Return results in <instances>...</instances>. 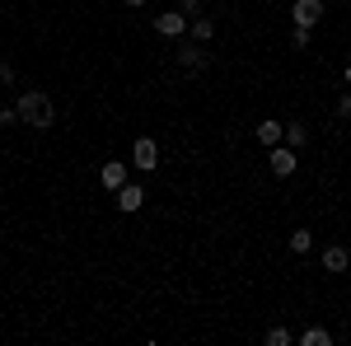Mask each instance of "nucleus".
Returning <instances> with one entry per match:
<instances>
[{"label":"nucleus","instance_id":"f8f14e48","mask_svg":"<svg viewBox=\"0 0 351 346\" xmlns=\"http://www.w3.org/2000/svg\"><path fill=\"white\" fill-rule=\"evenodd\" d=\"M300 346H332V332H324V328H309V332H300Z\"/></svg>","mask_w":351,"mask_h":346},{"label":"nucleus","instance_id":"4be33fe9","mask_svg":"<svg viewBox=\"0 0 351 346\" xmlns=\"http://www.w3.org/2000/svg\"><path fill=\"white\" fill-rule=\"evenodd\" d=\"M347 84H351V66H347Z\"/></svg>","mask_w":351,"mask_h":346},{"label":"nucleus","instance_id":"412c9836","mask_svg":"<svg viewBox=\"0 0 351 346\" xmlns=\"http://www.w3.org/2000/svg\"><path fill=\"white\" fill-rule=\"evenodd\" d=\"M122 5H132V10H136V5H145V0H122Z\"/></svg>","mask_w":351,"mask_h":346},{"label":"nucleus","instance_id":"2eb2a0df","mask_svg":"<svg viewBox=\"0 0 351 346\" xmlns=\"http://www.w3.org/2000/svg\"><path fill=\"white\" fill-rule=\"evenodd\" d=\"M263 342H267V346H291L295 337H291L286 328H267V332H263Z\"/></svg>","mask_w":351,"mask_h":346},{"label":"nucleus","instance_id":"423d86ee","mask_svg":"<svg viewBox=\"0 0 351 346\" xmlns=\"http://www.w3.org/2000/svg\"><path fill=\"white\" fill-rule=\"evenodd\" d=\"M188 28V14L183 10H169V14H155V33H164V38H178Z\"/></svg>","mask_w":351,"mask_h":346},{"label":"nucleus","instance_id":"f257e3e1","mask_svg":"<svg viewBox=\"0 0 351 346\" xmlns=\"http://www.w3.org/2000/svg\"><path fill=\"white\" fill-rule=\"evenodd\" d=\"M19 122H24V127H38V132H47V127H52L56 122V108H52V99H47V94H43V89H28V94H19Z\"/></svg>","mask_w":351,"mask_h":346},{"label":"nucleus","instance_id":"a211bd4d","mask_svg":"<svg viewBox=\"0 0 351 346\" xmlns=\"http://www.w3.org/2000/svg\"><path fill=\"white\" fill-rule=\"evenodd\" d=\"M337 117H351V89L342 94V99H337Z\"/></svg>","mask_w":351,"mask_h":346},{"label":"nucleus","instance_id":"20e7f679","mask_svg":"<svg viewBox=\"0 0 351 346\" xmlns=\"http://www.w3.org/2000/svg\"><path fill=\"white\" fill-rule=\"evenodd\" d=\"M141 206H145V192H141V183H122V187H117V211H122V215L141 211Z\"/></svg>","mask_w":351,"mask_h":346},{"label":"nucleus","instance_id":"6e6552de","mask_svg":"<svg viewBox=\"0 0 351 346\" xmlns=\"http://www.w3.org/2000/svg\"><path fill=\"white\" fill-rule=\"evenodd\" d=\"M99 183L108 187V192H117V187L127 183V164H117V160H108L104 169H99Z\"/></svg>","mask_w":351,"mask_h":346},{"label":"nucleus","instance_id":"7ed1b4c3","mask_svg":"<svg viewBox=\"0 0 351 346\" xmlns=\"http://www.w3.org/2000/svg\"><path fill=\"white\" fill-rule=\"evenodd\" d=\"M267 169L276 173V178H291V173H295V150H291V145H271Z\"/></svg>","mask_w":351,"mask_h":346},{"label":"nucleus","instance_id":"ddd939ff","mask_svg":"<svg viewBox=\"0 0 351 346\" xmlns=\"http://www.w3.org/2000/svg\"><path fill=\"white\" fill-rule=\"evenodd\" d=\"M291 253H300V258H304V253H309V248H314V234H309V230H295V234H291Z\"/></svg>","mask_w":351,"mask_h":346},{"label":"nucleus","instance_id":"6ab92c4d","mask_svg":"<svg viewBox=\"0 0 351 346\" xmlns=\"http://www.w3.org/2000/svg\"><path fill=\"white\" fill-rule=\"evenodd\" d=\"M178 10H183V14H197V10H202V0H178Z\"/></svg>","mask_w":351,"mask_h":346},{"label":"nucleus","instance_id":"0eeeda50","mask_svg":"<svg viewBox=\"0 0 351 346\" xmlns=\"http://www.w3.org/2000/svg\"><path fill=\"white\" fill-rule=\"evenodd\" d=\"M178 66H183L188 75H202V71H206V52H202V47H178Z\"/></svg>","mask_w":351,"mask_h":346},{"label":"nucleus","instance_id":"1a4fd4ad","mask_svg":"<svg viewBox=\"0 0 351 346\" xmlns=\"http://www.w3.org/2000/svg\"><path fill=\"white\" fill-rule=\"evenodd\" d=\"M324 267H328V271H337V276H342V271L351 267V253L342 248V243H328V248H324Z\"/></svg>","mask_w":351,"mask_h":346},{"label":"nucleus","instance_id":"9b49d317","mask_svg":"<svg viewBox=\"0 0 351 346\" xmlns=\"http://www.w3.org/2000/svg\"><path fill=\"white\" fill-rule=\"evenodd\" d=\"M258 140H263V150L281 145V122H263V127H258Z\"/></svg>","mask_w":351,"mask_h":346},{"label":"nucleus","instance_id":"39448f33","mask_svg":"<svg viewBox=\"0 0 351 346\" xmlns=\"http://www.w3.org/2000/svg\"><path fill=\"white\" fill-rule=\"evenodd\" d=\"M291 14H295L300 28H314L319 19H324V0H295V10H291Z\"/></svg>","mask_w":351,"mask_h":346},{"label":"nucleus","instance_id":"4468645a","mask_svg":"<svg viewBox=\"0 0 351 346\" xmlns=\"http://www.w3.org/2000/svg\"><path fill=\"white\" fill-rule=\"evenodd\" d=\"M192 38H197V42H211V38H216V24H211V19H192Z\"/></svg>","mask_w":351,"mask_h":346},{"label":"nucleus","instance_id":"9d476101","mask_svg":"<svg viewBox=\"0 0 351 346\" xmlns=\"http://www.w3.org/2000/svg\"><path fill=\"white\" fill-rule=\"evenodd\" d=\"M304 140H309V127H304V122H281V145L300 150Z\"/></svg>","mask_w":351,"mask_h":346},{"label":"nucleus","instance_id":"f03ea898","mask_svg":"<svg viewBox=\"0 0 351 346\" xmlns=\"http://www.w3.org/2000/svg\"><path fill=\"white\" fill-rule=\"evenodd\" d=\"M132 164L141 169V173H155V169H160V145H155L150 136H136V145H132Z\"/></svg>","mask_w":351,"mask_h":346},{"label":"nucleus","instance_id":"f3484780","mask_svg":"<svg viewBox=\"0 0 351 346\" xmlns=\"http://www.w3.org/2000/svg\"><path fill=\"white\" fill-rule=\"evenodd\" d=\"M19 122V108H0V127H14Z\"/></svg>","mask_w":351,"mask_h":346},{"label":"nucleus","instance_id":"aec40b11","mask_svg":"<svg viewBox=\"0 0 351 346\" xmlns=\"http://www.w3.org/2000/svg\"><path fill=\"white\" fill-rule=\"evenodd\" d=\"M14 80V66H5V61H0V84H10Z\"/></svg>","mask_w":351,"mask_h":346},{"label":"nucleus","instance_id":"dca6fc26","mask_svg":"<svg viewBox=\"0 0 351 346\" xmlns=\"http://www.w3.org/2000/svg\"><path fill=\"white\" fill-rule=\"evenodd\" d=\"M309 33H314V28H300V24H295V33H291V42H295V52H300V47H309Z\"/></svg>","mask_w":351,"mask_h":346}]
</instances>
